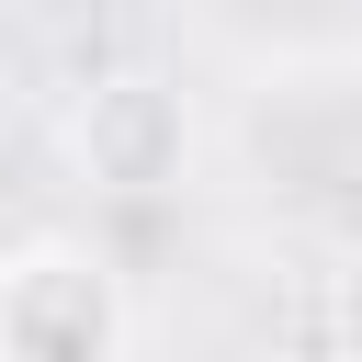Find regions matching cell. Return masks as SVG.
<instances>
[{"label": "cell", "instance_id": "6da1fadb", "mask_svg": "<svg viewBox=\"0 0 362 362\" xmlns=\"http://www.w3.org/2000/svg\"><path fill=\"white\" fill-rule=\"evenodd\" d=\"M124 351V283L79 238H34L0 260V362H113Z\"/></svg>", "mask_w": 362, "mask_h": 362}, {"label": "cell", "instance_id": "7a4b0ae2", "mask_svg": "<svg viewBox=\"0 0 362 362\" xmlns=\"http://www.w3.org/2000/svg\"><path fill=\"white\" fill-rule=\"evenodd\" d=\"M181 158H192V102H181V79H158V68H102V79L68 102V170H79L90 192L147 204V192L181 181Z\"/></svg>", "mask_w": 362, "mask_h": 362}, {"label": "cell", "instance_id": "3957f363", "mask_svg": "<svg viewBox=\"0 0 362 362\" xmlns=\"http://www.w3.org/2000/svg\"><path fill=\"white\" fill-rule=\"evenodd\" d=\"M328 351H339V362H362V260H339V272H328Z\"/></svg>", "mask_w": 362, "mask_h": 362}, {"label": "cell", "instance_id": "277c9868", "mask_svg": "<svg viewBox=\"0 0 362 362\" xmlns=\"http://www.w3.org/2000/svg\"><path fill=\"white\" fill-rule=\"evenodd\" d=\"M113 362H136V351H113Z\"/></svg>", "mask_w": 362, "mask_h": 362}]
</instances>
